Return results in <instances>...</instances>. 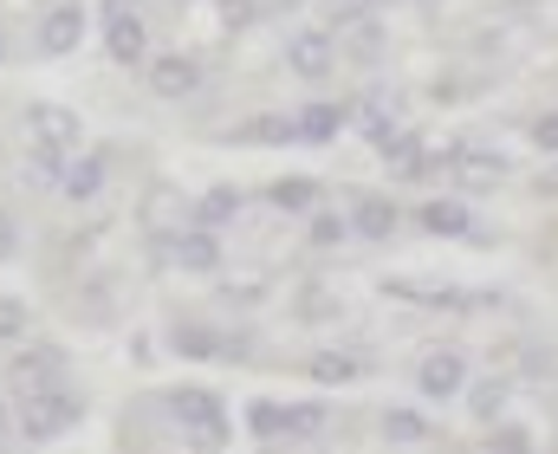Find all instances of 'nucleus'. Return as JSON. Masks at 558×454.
I'll return each instance as SVG.
<instances>
[{
    "label": "nucleus",
    "mask_w": 558,
    "mask_h": 454,
    "mask_svg": "<svg viewBox=\"0 0 558 454\" xmlns=\"http://www.w3.org/2000/svg\"><path fill=\"white\" fill-rule=\"evenodd\" d=\"M105 52L118 59V65H143L149 59V33H143V20L124 7V13H105Z\"/></svg>",
    "instance_id": "7"
},
{
    "label": "nucleus",
    "mask_w": 558,
    "mask_h": 454,
    "mask_svg": "<svg viewBox=\"0 0 558 454\" xmlns=\"http://www.w3.org/2000/svg\"><path fill=\"white\" fill-rule=\"evenodd\" d=\"M234 214H241V188H215V195H202L195 228H221V221H234Z\"/></svg>",
    "instance_id": "18"
},
{
    "label": "nucleus",
    "mask_w": 558,
    "mask_h": 454,
    "mask_svg": "<svg viewBox=\"0 0 558 454\" xmlns=\"http://www.w3.org/2000/svg\"><path fill=\"white\" fill-rule=\"evenodd\" d=\"M286 65H292L299 78H325V72H331V39H325V33H299L292 52H286Z\"/></svg>",
    "instance_id": "15"
},
{
    "label": "nucleus",
    "mask_w": 558,
    "mask_h": 454,
    "mask_svg": "<svg viewBox=\"0 0 558 454\" xmlns=\"http://www.w3.org/2000/svg\"><path fill=\"white\" fill-rule=\"evenodd\" d=\"M13 241H20V228H13V214H0V260L13 254Z\"/></svg>",
    "instance_id": "23"
},
{
    "label": "nucleus",
    "mask_w": 558,
    "mask_h": 454,
    "mask_svg": "<svg viewBox=\"0 0 558 454\" xmlns=\"http://www.w3.org/2000/svg\"><path fill=\"white\" fill-rule=\"evenodd\" d=\"M344 228H351V221H338V214L312 208V228H305V241H312V247H338V241H344Z\"/></svg>",
    "instance_id": "20"
},
{
    "label": "nucleus",
    "mask_w": 558,
    "mask_h": 454,
    "mask_svg": "<svg viewBox=\"0 0 558 454\" xmlns=\"http://www.w3.org/2000/svg\"><path fill=\"white\" fill-rule=\"evenodd\" d=\"M318 409L312 403H254L247 409V435L254 442H299V435H318Z\"/></svg>",
    "instance_id": "2"
},
{
    "label": "nucleus",
    "mask_w": 558,
    "mask_h": 454,
    "mask_svg": "<svg viewBox=\"0 0 558 454\" xmlns=\"http://www.w3.org/2000/svg\"><path fill=\"white\" fill-rule=\"evenodd\" d=\"M364 377V357L357 351H325L312 357V383H357Z\"/></svg>",
    "instance_id": "17"
},
{
    "label": "nucleus",
    "mask_w": 558,
    "mask_h": 454,
    "mask_svg": "<svg viewBox=\"0 0 558 454\" xmlns=\"http://www.w3.org/2000/svg\"><path fill=\"white\" fill-rule=\"evenodd\" d=\"M78 39H85V7H78V0H46V13H39V52L59 59V52H72Z\"/></svg>",
    "instance_id": "5"
},
{
    "label": "nucleus",
    "mask_w": 558,
    "mask_h": 454,
    "mask_svg": "<svg viewBox=\"0 0 558 454\" xmlns=\"http://www.w3.org/2000/svg\"><path fill=\"white\" fill-rule=\"evenodd\" d=\"M169 416L189 429V442H228V422H221V396L215 390H169Z\"/></svg>",
    "instance_id": "3"
},
{
    "label": "nucleus",
    "mask_w": 558,
    "mask_h": 454,
    "mask_svg": "<svg viewBox=\"0 0 558 454\" xmlns=\"http://www.w3.org/2000/svg\"><path fill=\"white\" fill-rule=\"evenodd\" d=\"M384 435H390V442H428L435 429H428L422 416H410V409H390V416H384Z\"/></svg>",
    "instance_id": "19"
},
{
    "label": "nucleus",
    "mask_w": 558,
    "mask_h": 454,
    "mask_svg": "<svg viewBox=\"0 0 558 454\" xmlns=\"http://www.w3.org/2000/svg\"><path fill=\"white\" fill-rule=\"evenodd\" d=\"M20 338H26V305L0 299V344H20Z\"/></svg>",
    "instance_id": "21"
},
{
    "label": "nucleus",
    "mask_w": 558,
    "mask_h": 454,
    "mask_svg": "<svg viewBox=\"0 0 558 454\" xmlns=\"http://www.w3.org/2000/svg\"><path fill=\"white\" fill-rule=\"evenodd\" d=\"M105 182H111V156H105V150H85L78 162H65V175H59L65 201H92Z\"/></svg>",
    "instance_id": "11"
},
{
    "label": "nucleus",
    "mask_w": 558,
    "mask_h": 454,
    "mask_svg": "<svg viewBox=\"0 0 558 454\" xmlns=\"http://www.w3.org/2000/svg\"><path fill=\"white\" fill-rule=\"evenodd\" d=\"M195 85H202V65L195 59H182V52L149 59V91L156 98H195Z\"/></svg>",
    "instance_id": "9"
},
{
    "label": "nucleus",
    "mask_w": 558,
    "mask_h": 454,
    "mask_svg": "<svg viewBox=\"0 0 558 454\" xmlns=\"http://www.w3.org/2000/svg\"><path fill=\"white\" fill-rule=\"evenodd\" d=\"M0 442H7V403H0Z\"/></svg>",
    "instance_id": "26"
},
{
    "label": "nucleus",
    "mask_w": 558,
    "mask_h": 454,
    "mask_svg": "<svg viewBox=\"0 0 558 454\" xmlns=\"http://www.w3.org/2000/svg\"><path fill=\"white\" fill-rule=\"evenodd\" d=\"M344 131V111L338 105H305V111H292V137L299 144H331Z\"/></svg>",
    "instance_id": "14"
},
{
    "label": "nucleus",
    "mask_w": 558,
    "mask_h": 454,
    "mask_svg": "<svg viewBox=\"0 0 558 454\" xmlns=\"http://www.w3.org/2000/svg\"><path fill=\"white\" fill-rule=\"evenodd\" d=\"M397 201H384V195H364L357 208H351V234H364V241H390L397 234Z\"/></svg>",
    "instance_id": "12"
},
{
    "label": "nucleus",
    "mask_w": 558,
    "mask_h": 454,
    "mask_svg": "<svg viewBox=\"0 0 558 454\" xmlns=\"http://www.w3.org/2000/svg\"><path fill=\"white\" fill-rule=\"evenodd\" d=\"M124 7H131V0H105V13H124Z\"/></svg>",
    "instance_id": "25"
},
{
    "label": "nucleus",
    "mask_w": 558,
    "mask_h": 454,
    "mask_svg": "<svg viewBox=\"0 0 558 454\" xmlns=\"http://www.w3.org/2000/svg\"><path fill=\"white\" fill-rule=\"evenodd\" d=\"M416 390L428 403H441V396H461L468 390V357H454V351H435V357H422L416 364Z\"/></svg>",
    "instance_id": "6"
},
{
    "label": "nucleus",
    "mask_w": 558,
    "mask_h": 454,
    "mask_svg": "<svg viewBox=\"0 0 558 454\" xmlns=\"http://www.w3.org/2000/svg\"><path fill=\"white\" fill-rule=\"evenodd\" d=\"M318 182L312 175H279V182H267V201L274 208H286V214H305V208H318Z\"/></svg>",
    "instance_id": "16"
},
{
    "label": "nucleus",
    "mask_w": 558,
    "mask_h": 454,
    "mask_svg": "<svg viewBox=\"0 0 558 454\" xmlns=\"http://www.w3.org/2000/svg\"><path fill=\"white\" fill-rule=\"evenodd\" d=\"M416 228H422V234H448V241L487 234V228L474 221V208H468V201H422V208H416Z\"/></svg>",
    "instance_id": "8"
},
{
    "label": "nucleus",
    "mask_w": 558,
    "mask_h": 454,
    "mask_svg": "<svg viewBox=\"0 0 558 454\" xmlns=\"http://www.w3.org/2000/svg\"><path fill=\"white\" fill-rule=\"evenodd\" d=\"M7 46H13V33H7V20H0V59H7Z\"/></svg>",
    "instance_id": "24"
},
{
    "label": "nucleus",
    "mask_w": 558,
    "mask_h": 454,
    "mask_svg": "<svg viewBox=\"0 0 558 454\" xmlns=\"http://www.w3.org/2000/svg\"><path fill=\"white\" fill-rule=\"evenodd\" d=\"M46 383H65V351L26 344V351L7 364V390H13V396H33V390H46Z\"/></svg>",
    "instance_id": "4"
},
{
    "label": "nucleus",
    "mask_w": 558,
    "mask_h": 454,
    "mask_svg": "<svg viewBox=\"0 0 558 454\" xmlns=\"http://www.w3.org/2000/svg\"><path fill=\"white\" fill-rule=\"evenodd\" d=\"M533 144H539V150H558V111H553V118H539V124H533Z\"/></svg>",
    "instance_id": "22"
},
{
    "label": "nucleus",
    "mask_w": 558,
    "mask_h": 454,
    "mask_svg": "<svg viewBox=\"0 0 558 454\" xmlns=\"http://www.w3.org/2000/svg\"><path fill=\"white\" fill-rule=\"evenodd\" d=\"M169 338H175V351H195V357H241V351H247L241 338H221V331H208V324H189V318H182Z\"/></svg>",
    "instance_id": "13"
},
{
    "label": "nucleus",
    "mask_w": 558,
    "mask_h": 454,
    "mask_svg": "<svg viewBox=\"0 0 558 454\" xmlns=\"http://www.w3.org/2000/svg\"><path fill=\"white\" fill-rule=\"evenodd\" d=\"M26 403V416H20V435L26 442H52V435H65L72 422H78V390H65V383H46V390H33V396H20Z\"/></svg>",
    "instance_id": "1"
},
{
    "label": "nucleus",
    "mask_w": 558,
    "mask_h": 454,
    "mask_svg": "<svg viewBox=\"0 0 558 454\" xmlns=\"http://www.w3.org/2000/svg\"><path fill=\"white\" fill-rule=\"evenodd\" d=\"M162 247H169V254H175V267H189V273H215V267H221V241H215V228L162 234Z\"/></svg>",
    "instance_id": "10"
}]
</instances>
